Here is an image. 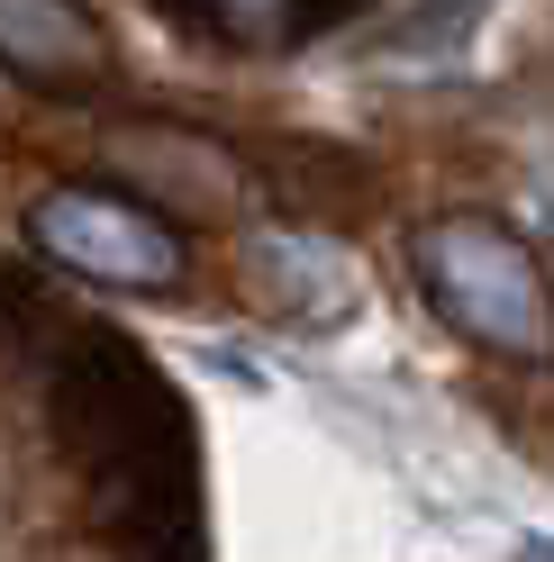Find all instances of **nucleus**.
Masks as SVG:
<instances>
[{"label":"nucleus","mask_w":554,"mask_h":562,"mask_svg":"<svg viewBox=\"0 0 554 562\" xmlns=\"http://www.w3.org/2000/svg\"><path fill=\"white\" fill-rule=\"evenodd\" d=\"M419 281L436 300V318L491 345V355H518V363H545L554 355V291L545 272L528 263V245L491 218H436L419 227Z\"/></svg>","instance_id":"nucleus-1"},{"label":"nucleus","mask_w":554,"mask_h":562,"mask_svg":"<svg viewBox=\"0 0 554 562\" xmlns=\"http://www.w3.org/2000/svg\"><path fill=\"white\" fill-rule=\"evenodd\" d=\"M27 245H37L46 263L100 281V291H173V281H182V236H173L155 209H136L119 191H91V182L37 191Z\"/></svg>","instance_id":"nucleus-2"},{"label":"nucleus","mask_w":554,"mask_h":562,"mask_svg":"<svg viewBox=\"0 0 554 562\" xmlns=\"http://www.w3.org/2000/svg\"><path fill=\"white\" fill-rule=\"evenodd\" d=\"M0 64L27 82H74L110 64V37L91 27L82 0H0Z\"/></svg>","instance_id":"nucleus-3"},{"label":"nucleus","mask_w":554,"mask_h":562,"mask_svg":"<svg viewBox=\"0 0 554 562\" xmlns=\"http://www.w3.org/2000/svg\"><path fill=\"white\" fill-rule=\"evenodd\" d=\"M255 272H264V300L282 308V318H319V327L355 318V263H345L328 236L273 227V236H255Z\"/></svg>","instance_id":"nucleus-4"},{"label":"nucleus","mask_w":554,"mask_h":562,"mask_svg":"<svg viewBox=\"0 0 554 562\" xmlns=\"http://www.w3.org/2000/svg\"><path fill=\"white\" fill-rule=\"evenodd\" d=\"M481 19V0H409V10L373 37V55H391V64H428L445 46H464V27Z\"/></svg>","instance_id":"nucleus-5"},{"label":"nucleus","mask_w":554,"mask_h":562,"mask_svg":"<svg viewBox=\"0 0 554 562\" xmlns=\"http://www.w3.org/2000/svg\"><path fill=\"white\" fill-rule=\"evenodd\" d=\"M210 10L236 27V37H273V27L291 19V0H210Z\"/></svg>","instance_id":"nucleus-6"}]
</instances>
